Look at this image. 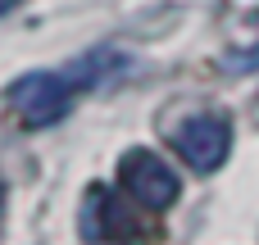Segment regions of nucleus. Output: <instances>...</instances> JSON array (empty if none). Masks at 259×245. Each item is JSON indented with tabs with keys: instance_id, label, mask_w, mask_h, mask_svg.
Returning <instances> with one entry per match:
<instances>
[{
	"instance_id": "nucleus-3",
	"label": "nucleus",
	"mask_w": 259,
	"mask_h": 245,
	"mask_svg": "<svg viewBox=\"0 0 259 245\" xmlns=\"http://www.w3.org/2000/svg\"><path fill=\"white\" fill-rule=\"evenodd\" d=\"M118 182H123V191L141 205V209H168V205H178V195H182V182H178V173L155 155V150H127L123 159H118Z\"/></svg>"
},
{
	"instance_id": "nucleus-1",
	"label": "nucleus",
	"mask_w": 259,
	"mask_h": 245,
	"mask_svg": "<svg viewBox=\"0 0 259 245\" xmlns=\"http://www.w3.org/2000/svg\"><path fill=\"white\" fill-rule=\"evenodd\" d=\"M82 236L109 241V245H137V241H150V223L141 218V205L123 200L109 186H91L87 205H82Z\"/></svg>"
},
{
	"instance_id": "nucleus-4",
	"label": "nucleus",
	"mask_w": 259,
	"mask_h": 245,
	"mask_svg": "<svg viewBox=\"0 0 259 245\" xmlns=\"http://www.w3.org/2000/svg\"><path fill=\"white\" fill-rule=\"evenodd\" d=\"M173 145L196 173H214L232 150V127L223 114H196L173 132Z\"/></svg>"
},
{
	"instance_id": "nucleus-6",
	"label": "nucleus",
	"mask_w": 259,
	"mask_h": 245,
	"mask_svg": "<svg viewBox=\"0 0 259 245\" xmlns=\"http://www.w3.org/2000/svg\"><path fill=\"white\" fill-rule=\"evenodd\" d=\"M14 5H18V0H0V14H9V9H14Z\"/></svg>"
},
{
	"instance_id": "nucleus-2",
	"label": "nucleus",
	"mask_w": 259,
	"mask_h": 245,
	"mask_svg": "<svg viewBox=\"0 0 259 245\" xmlns=\"http://www.w3.org/2000/svg\"><path fill=\"white\" fill-rule=\"evenodd\" d=\"M73 91H77V82L68 73H32V77L14 82L9 105L27 127H50L73 109Z\"/></svg>"
},
{
	"instance_id": "nucleus-5",
	"label": "nucleus",
	"mask_w": 259,
	"mask_h": 245,
	"mask_svg": "<svg viewBox=\"0 0 259 245\" xmlns=\"http://www.w3.org/2000/svg\"><path fill=\"white\" fill-rule=\"evenodd\" d=\"M223 68H228V73H259V45L228 55V59H223Z\"/></svg>"
},
{
	"instance_id": "nucleus-7",
	"label": "nucleus",
	"mask_w": 259,
	"mask_h": 245,
	"mask_svg": "<svg viewBox=\"0 0 259 245\" xmlns=\"http://www.w3.org/2000/svg\"><path fill=\"white\" fill-rule=\"evenodd\" d=\"M0 214H5V186H0Z\"/></svg>"
}]
</instances>
